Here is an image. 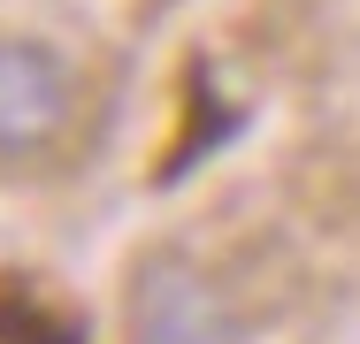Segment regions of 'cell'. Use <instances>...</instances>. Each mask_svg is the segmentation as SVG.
Masks as SVG:
<instances>
[{"mask_svg": "<svg viewBox=\"0 0 360 344\" xmlns=\"http://www.w3.org/2000/svg\"><path fill=\"white\" fill-rule=\"evenodd\" d=\"M92 92L84 69L31 31H0V168L31 176V168H62L84 138Z\"/></svg>", "mask_w": 360, "mask_h": 344, "instance_id": "1", "label": "cell"}, {"mask_svg": "<svg viewBox=\"0 0 360 344\" xmlns=\"http://www.w3.org/2000/svg\"><path fill=\"white\" fill-rule=\"evenodd\" d=\"M123 337L131 344H245V314L215 260L192 245H153L123 283Z\"/></svg>", "mask_w": 360, "mask_h": 344, "instance_id": "2", "label": "cell"}]
</instances>
